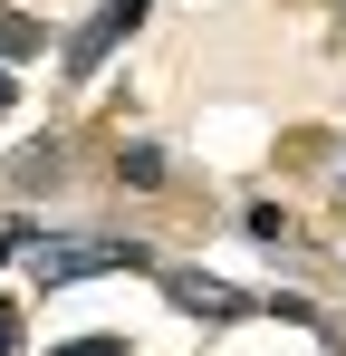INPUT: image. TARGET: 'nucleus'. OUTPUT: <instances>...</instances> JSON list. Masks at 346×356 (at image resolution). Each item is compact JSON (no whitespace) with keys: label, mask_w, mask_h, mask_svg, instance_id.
Wrapping results in <instances>:
<instances>
[{"label":"nucleus","mask_w":346,"mask_h":356,"mask_svg":"<svg viewBox=\"0 0 346 356\" xmlns=\"http://www.w3.org/2000/svg\"><path fill=\"white\" fill-rule=\"evenodd\" d=\"M97 270H135L125 241H67V250H39V280L67 289V280H97Z\"/></svg>","instance_id":"f257e3e1"},{"label":"nucleus","mask_w":346,"mask_h":356,"mask_svg":"<svg viewBox=\"0 0 346 356\" xmlns=\"http://www.w3.org/2000/svg\"><path fill=\"white\" fill-rule=\"evenodd\" d=\"M58 356H125L115 337H77V347H58Z\"/></svg>","instance_id":"f03ea898"},{"label":"nucleus","mask_w":346,"mask_h":356,"mask_svg":"<svg viewBox=\"0 0 346 356\" xmlns=\"http://www.w3.org/2000/svg\"><path fill=\"white\" fill-rule=\"evenodd\" d=\"M19 347V308H10V298H0V356Z\"/></svg>","instance_id":"7ed1b4c3"},{"label":"nucleus","mask_w":346,"mask_h":356,"mask_svg":"<svg viewBox=\"0 0 346 356\" xmlns=\"http://www.w3.org/2000/svg\"><path fill=\"white\" fill-rule=\"evenodd\" d=\"M0 116H10V77H0Z\"/></svg>","instance_id":"20e7f679"}]
</instances>
